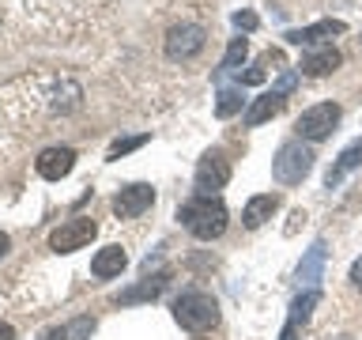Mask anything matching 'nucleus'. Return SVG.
Instances as JSON below:
<instances>
[{
	"label": "nucleus",
	"mask_w": 362,
	"mask_h": 340,
	"mask_svg": "<svg viewBox=\"0 0 362 340\" xmlns=\"http://www.w3.org/2000/svg\"><path fill=\"white\" fill-rule=\"evenodd\" d=\"M177 220L192 238L211 242V238H219L226 231V204L219 197H192L177 208Z\"/></svg>",
	"instance_id": "1"
},
{
	"label": "nucleus",
	"mask_w": 362,
	"mask_h": 340,
	"mask_svg": "<svg viewBox=\"0 0 362 340\" xmlns=\"http://www.w3.org/2000/svg\"><path fill=\"white\" fill-rule=\"evenodd\" d=\"M174 322L189 333H208L219 325V302L208 291H185L174 299Z\"/></svg>",
	"instance_id": "2"
},
{
	"label": "nucleus",
	"mask_w": 362,
	"mask_h": 340,
	"mask_svg": "<svg viewBox=\"0 0 362 340\" xmlns=\"http://www.w3.org/2000/svg\"><path fill=\"white\" fill-rule=\"evenodd\" d=\"M313 147L302 144V140H287L279 144L276 159H272V178L279 181V186H302L305 178H310L313 170Z\"/></svg>",
	"instance_id": "3"
},
{
	"label": "nucleus",
	"mask_w": 362,
	"mask_h": 340,
	"mask_svg": "<svg viewBox=\"0 0 362 340\" xmlns=\"http://www.w3.org/2000/svg\"><path fill=\"white\" fill-rule=\"evenodd\" d=\"M339 118H344V110L336 106V102H317V106L310 110H302L298 113V121H294V132H298V140H328V136L336 132V125Z\"/></svg>",
	"instance_id": "4"
},
{
	"label": "nucleus",
	"mask_w": 362,
	"mask_h": 340,
	"mask_svg": "<svg viewBox=\"0 0 362 340\" xmlns=\"http://www.w3.org/2000/svg\"><path fill=\"white\" fill-rule=\"evenodd\" d=\"M204 45H208V30H204L200 23H177V27L166 30L163 53L170 61H189V57H197Z\"/></svg>",
	"instance_id": "5"
},
{
	"label": "nucleus",
	"mask_w": 362,
	"mask_h": 340,
	"mask_svg": "<svg viewBox=\"0 0 362 340\" xmlns=\"http://www.w3.org/2000/svg\"><path fill=\"white\" fill-rule=\"evenodd\" d=\"M95 234H98V223L90 220V215H72V220H64L49 234V249L53 254H76V249H83Z\"/></svg>",
	"instance_id": "6"
},
{
	"label": "nucleus",
	"mask_w": 362,
	"mask_h": 340,
	"mask_svg": "<svg viewBox=\"0 0 362 340\" xmlns=\"http://www.w3.org/2000/svg\"><path fill=\"white\" fill-rule=\"evenodd\" d=\"M226 181H230V159H226L219 147L200 155L197 163V197H215Z\"/></svg>",
	"instance_id": "7"
},
{
	"label": "nucleus",
	"mask_w": 362,
	"mask_h": 340,
	"mask_svg": "<svg viewBox=\"0 0 362 340\" xmlns=\"http://www.w3.org/2000/svg\"><path fill=\"white\" fill-rule=\"evenodd\" d=\"M291 91H294V72L283 76V79H279V87L264 91V95H260V98L253 102V106L245 110V118H242V121L249 125V129H257V125L272 121V118H276V113H279L283 106H287V95H291Z\"/></svg>",
	"instance_id": "8"
},
{
	"label": "nucleus",
	"mask_w": 362,
	"mask_h": 340,
	"mask_svg": "<svg viewBox=\"0 0 362 340\" xmlns=\"http://www.w3.org/2000/svg\"><path fill=\"white\" fill-rule=\"evenodd\" d=\"M151 204H155V189L147 186V181H132V186L117 189V197H113V215H117V220H136V215H144Z\"/></svg>",
	"instance_id": "9"
},
{
	"label": "nucleus",
	"mask_w": 362,
	"mask_h": 340,
	"mask_svg": "<svg viewBox=\"0 0 362 340\" xmlns=\"http://www.w3.org/2000/svg\"><path fill=\"white\" fill-rule=\"evenodd\" d=\"M72 166H76V152L72 147H45V152L34 159V170L45 178V181H61V178H68L72 174Z\"/></svg>",
	"instance_id": "10"
},
{
	"label": "nucleus",
	"mask_w": 362,
	"mask_h": 340,
	"mask_svg": "<svg viewBox=\"0 0 362 340\" xmlns=\"http://www.w3.org/2000/svg\"><path fill=\"white\" fill-rule=\"evenodd\" d=\"M321 302V291L317 288H305L298 299H294V306H291V317H287V325H283V333H279V340H298V333H302V325L310 322V314H313V306Z\"/></svg>",
	"instance_id": "11"
},
{
	"label": "nucleus",
	"mask_w": 362,
	"mask_h": 340,
	"mask_svg": "<svg viewBox=\"0 0 362 340\" xmlns=\"http://www.w3.org/2000/svg\"><path fill=\"white\" fill-rule=\"evenodd\" d=\"M124 265H129V254H124L121 246H102L95 257H90V276L95 280H113L121 276Z\"/></svg>",
	"instance_id": "12"
},
{
	"label": "nucleus",
	"mask_w": 362,
	"mask_h": 340,
	"mask_svg": "<svg viewBox=\"0 0 362 340\" xmlns=\"http://www.w3.org/2000/svg\"><path fill=\"white\" fill-rule=\"evenodd\" d=\"M339 64H344V53H339L336 45H325V50H313V53H305V57H302L298 72L317 79V76H332Z\"/></svg>",
	"instance_id": "13"
},
{
	"label": "nucleus",
	"mask_w": 362,
	"mask_h": 340,
	"mask_svg": "<svg viewBox=\"0 0 362 340\" xmlns=\"http://www.w3.org/2000/svg\"><path fill=\"white\" fill-rule=\"evenodd\" d=\"M276 212H279L276 193H257V197H249V204L242 208V223L249 227V231H257V227H264Z\"/></svg>",
	"instance_id": "14"
},
{
	"label": "nucleus",
	"mask_w": 362,
	"mask_h": 340,
	"mask_svg": "<svg viewBox=\"0 0 362 340\" xmlns=\"http://www.w3.org/2000/svg\"><path fill=\"white\" fill-rule=\"evenodd\" d=\"M344 19H321V23H310V27H298V30H287V42L294 45H313V42H325L332 34H344Z\"/></svg>",
	"instance_id": "15"
},
{
	"label": "nucleus",
	"mask_w": 362,
	"mask_h": 340,
	"mask_svg": "<svg viewBox=\"0 0 362 340\" xmlns=\"http://www.w3.org/2000/svg\"><path fill=\"white\" fill-rule=\"evenodd\" d=\"M166 283H170V272L163 268V272H155V276H147V280H140L136 288H129V291H121L117 295V302H124V306H132V302H147V299H158V295L166 291Z\"/></svg>",
	"instance_id": "16"
},
{
	"label": "nucleus",
	"mask_w": 362,
	"mask_h": 340,
	"mask_svg": "<svg viewBox=\"0 0 362 340\" xmlns=\"http://www.w3.org/2000/svg\"><path fill=\"white\" fill-rule=\"evenodd\" d=\"M98 329V322L90 314L83 317H72V322H64V325H53V329H45V333L38 340H90V333Z\"/></svg>",
	"instance_id": "17"
},
{
	"label": "nucleus",
	"mask_w": 362,
	"mask_h": 340,
	"mask_svg": "<svg viewBox=\"0 0 362 340\" xmlns=\"http://www.w3.org/2000/svg\"><path fill=\"white\" fill-rule=\"evenodd\" d=\"M355 166H362V136H358V140H351V144L344 147V152H339V159H336V163L328 166V174H325V186H328V189H336L339 181H344V174H347V170H355Z\"/></svg>",
	"instance_id": "18"
},
{
	"label": "nucleus",
	"mask_w": 362,
	"mask_h": 340,
	"mask_svg": "<svg viewBox=\"0 0 362 340\" xmlns=\"http://www.w3.org/2000/svg\"><path fill=\"white\" fill-rule=\"evenodd\" d=\"M321 272H325V242H313L310 249H305L302 265H298V283H305V288H317Z\"/></svg>",
	"instance_id": "19"
},
{
	"label": "nucleus",
	"mask_w": 362,
	"mask_h": 340,
	"mask_svg": "<svg viewBox=\"0 0 362 340\" xmlns=\"http://www.w3.org/2000/svg\"><path fill=\"white\" fill-rule=\"evenodd\" d=\"M242 102H245L242 87H223L219 102H215V118H234V113L242 110Z\"/></svg>",
	"instance_id": "20"
},
{
	"label": "nucleus",
	"mask_w": 362,
	"mask_h": 340,
	"mask_svg": "<svg viewBox=\"0 0 362 340\" xmlns=\"http://www.w3.org/2000/svg\"><path fill=\"white\" fill-rule=\"evenodd\" d=\"M151 136L147 132H136V136H117V140L110 144V159H121V155H129V152H136V147H144Z\"/></svg>",
	"instance_id": "21"
},
{
	"label": "nucleus",
	"mask_w": 362,
	"mask_h": 340,
	"mask_svg": "<svg viewBox=\"0 0 362 340\" xmlns=\"http://www.w3.org/2000/svg\"><path fill=\"white\" fill-rule=\"evenodd\" d=\"M245 53H249V38H234L230 45H226V57H223L219 68H223V72H234V68L245 61Z\"/></svg>",
	"instance_id": "22"
},
{
	"label": "nucleus",
	"mask_w": 362,
	"mask_h": 340,
	"mask_svg": "<svg viewBox=\"0 0 362 340\" xmlns=\"http://www.w3.org/2000/svg\"><path fill=\"white\" fill-rule=\"evenodd\" d=\"M257 11H238V16H234V27L238 30H257Z\"/></svg>",
	"instance_id": "23"
},
{
	"label": "nucleus",
	"mask_w": 362,
	"mask_h": 340,
	"mask_svg": "<svg viewBox=\"0 0 362 340\" xmlns=\"http://www.w3.org/2000/svg\"><path fill=\"white\" fill-rule=\"evenodd\" d=\"M351 283L362 291V257H355V265H351Z\"/></svg>",
	"instance_id": "24"
},
{
	"label": "nucleus",
	"mask_w": 362,
	"mask_h": 340,
	"mask_svg": "<svg viewBox=\"0 0 362 340\" xmlns=\"http://www.w3.org/2000/svg\"><path fill=\"white\" fill-rule=\"evenodd\" d=\"M8 249H11V238L0 231V257H8Z\"/></svg>",
	"instance_id": "25"
},
{
	"label": "nucleus",
	"mask_w": 362,
	"mask_h": 340,
	"mask_svg": "<svg viewBox=\"0 0 362 340\" xmlns=\"http://www.w3.org/2000/svg\"><path fill=\"white\" fill-rule=\"evenodd\" d=\"M0 340H16V329H11V325H4V322H0Z\"/></svg>",
	"instance_id": "26"
},
{
	"label": "nucleus",
	"mask_w": 362,
	"mask_h": 340,
	"mask_svg": "<svg viewBox=\"0 0 362 340\" xmlns=\"http://www.w3.org/2000/svg\"><path fill=\"white\" fill-rule=\"evenodd\" d=\"M197 340H208V336H197Z\"/></svg>",
	"instance_id": "27"
}]
</instances>
